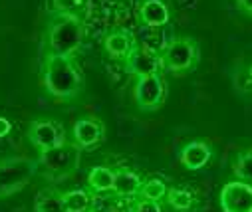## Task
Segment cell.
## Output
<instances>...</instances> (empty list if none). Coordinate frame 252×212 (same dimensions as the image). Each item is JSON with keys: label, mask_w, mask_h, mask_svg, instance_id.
<instances>
[{"label": "cell", "mask_w": 252, "mask_h": 212, "mask_svg": "<svg viewBox=\"0 0 252 212\" xmlns=\"http://www.w3.org/2000/svg\"><path fill=\"white\" fill-rule=\"evenodd\" d=\"M236 4V10L246 16V18H252V0H234Z\"/></svg>", "instance_id": "obj_22"}, {"label": "cell", "mask_w": 252, "mask_h": 212, "mask_svg": "<svg viewBox=\"0 0 252 212\" xmlns=\"http://www.w3.org/2000/svg\"><path fill=\"white\" fill-rule=\"evenodd\" d=\"M167 182L163 179H157V177H151V179H145L143 184H141V190H139V198H147V200H155V202H163L165 196H167Z\"/></svg>", "instance_id": "obj_20"}, {"label": "cell", "mask_w": 252, "mask_h": 212, "mask_svg": "<svg viewBox=\"0 0 252 212\" xmlns=\"http://www.w3.org/2000/svg\"><path fill=\"white\" fill-rule=\"evenodd\" d=\"M125 67L127 72L133 76H141V74H151V72H159V56L153 58L151 54L143 52L139 46L135 48V52L131 54V58L125 61Z\"/></svg>", "instance_id": "obj_14"}, {"label": "cell", "mask_w": 252, "mask_h": 212, "mask_svg": "<svg viewBox=\"0 0 252 212\" xmlns=\"http://www.w3.org/2000/svg\"><path fill=\"white\" fill-rule=\"evenodd\" d=\"M201 61V46L195 38L179 36L171 40L159 54V65L171 76H187L197 69Z\"/></svg>", "instance_id": "obj_3"}, {"label": "cell", "mask_w": 252, "mask_h": 212, "mask_svg": "<svg viewBox=\"0 0 252 212\" xmlns=\"http://www.w3.org/2000/svg\"><path fill=\"white\" fill-rule=\"evenodd\" d=\"M222 212H252V184L244 181H228L219 192Z\"/></svg>", "instance_id": "obj_8"}, {"label": "cell", "mask_w": 252, "mask_h": 212, "mask_svg": "<svg viewBox=\"0 0 252 212\" xmlns=\"http://www.w3.org/2000/svg\"><path fill=\"white\" fill-rule=\"evenodd\" d=\"M80 159H82V149L74 145L72 141H68L62 147L42 151L38 155V169H42L48 179L62 181L66 177H72L78 171Z\"/></svg>", "instance_id": "obj_4"}, {"label": "cell", "mask_w": 252, "mask_h": 212, "mask_svg": "<svg viewBox=\"0 0 252 212\" xmlns=\"http://www.w3.org/2000/svg\"><path fill=\"white\" fill-rule=\"evenodd\" d=\"M141 184H143V179H141L139 173H135L131 169H125V167H119V169H115L113 190L111 192L117 198H123V200H135L139 196Z\"/></svg>", "instance_id": "obj_12"}, {"label": "cell", "mask_w": 252, "mask_h": 212, "mask_svg": "<svg viewBox=\"0 0 252 212\" xmlns=\"http://www.w3.org/2000/svg\"><path fill=\"white\" fill-rule=\"evenodd\" d=\"M165 202L177 212H191L195 206V194L187 186H171L167 190Z\"/></svg>", "instance_id": "obj_18"}, {"label": "cell", "mask_w": 252, "mask_h": 212, "mask_svg": "<svg viewBox=\"0 0 252 212\" xmlns=\"http://www.w3.org/2000/svg\"><path fill=\"white\" fill-rule=\"evenodd\" d=\"M113 177H115L113 169H109L105 165H97L88 173V188L95 194L111 192L113 190Z\"/></svg>", "instance_id": "obj_16"}, {"label": "cell", "mask_w": 252, "mask_h": 212, "mask_svg": "<svg viewBox=\"0 0 252 212\" xmlns=\"http://www.w3.org/2000/svg\"><path fill=\"white\" fill-rule=\"evenodd\" d=\"M28 141L42 153L68 143L66 129L56 119H34L28 127Z\"/></svg>", "instance_id": "obj_7"}, {"label": "cell", "mask_w": 252, "mask_h": 212, "mask_svg": "<svg viewBox=\"0 0 252 212\" xmlns=\"http://www.w3.org/2000/svg\"><path fill=\"white\" fill-rule=\"evenodd\" d=\"M133 101H135L137 109L145 111V113L157 111L165 105V101H167V82L161 76V72L135 76Z\"/></svg>", "instance_id": "obj_6"}, {"label": "cell", "mask_w": 252, "mask_h": 212, "mask_svg": "<svg viewBox=\"0 0 252 212\" xmlns=\"http://www.w3.org/2000/svg\"><path fill=\"white\" fill-rule=\"evenodd\" d=\"M10 131H12V123H10V119H6V117L0 115V139L8 137Z\"/></svg>", "instance_id": "obj_23"}, {"label": "cell", "mask_w": 252, "mask_h": 212, "mask_svg": "<svg viewBox=\"0 0 252 212\" xmlns=\"http://www.w3.org/2000/svg\"><path fill=\"white\" fill-rule=\"evenodd\" d=\"M66 212H92L94 208V192L90 188H74L62 192Z\"/></svg>", "instance_id": "obj_15"}, {"label": "cell", "mask_w": 252, "mask_h": 212, "mask_svg": "<svg viewBox=\"0 0 252 212\" xmlns=\"http://www.w3.org/2000/svg\"><path fill=\"white\" fill-rule=\"evenodd\" d=\"M232 175L238 181L252 184V147L236 153V157L232 161Z\"/></svg>", "instance_id": "obj_19"}, {"label": "cell", "mask_w": 252, "mask_h": 212, "mask_svg": "<svg viewBox=\"0 0 252 212\" xmlns=\"http://www.w3.org/2000/svg\"><path fill=\"white\" fill-rule=\"evenodd\" d=\"M135 48H137V42H135L133 34L129 30H125V28L111 30L103 38V52L113 61L125 63V61L131 58V54L135 52Z\"/></svg>", "instance_id": "obj_10"}, {"label": "cell", "mask_w": 252, "mask_h": 212, "mask_svg": "<svg viewBox=\"0 0 252 212\" xmlns=\"http://www.w3.org/2000/svg\"><path fill=\"white\" fill-rule=\"evenodd\" d=\"M105 139V125L97 117H80L72 127V143L82 151L97 147Z\"/></svg>", "instance_id": "obj_9"}, {"label": "cell", "mask_w": 252, "mask_h": 212, "mask_svg": "<svg viewBox=\"0 0 252 212\" xmlns=\"http://www.w3.org/2000/svg\"><path fill=\"white\" fill-rule=\"evenodd\" d=\"M131 212H163L161 208V202H155V200H147V198H135L133 200V208Z\"/></svg>", "instance_id": "obj_21"}, {"label": "cell", "mask_w": 252, "mask_h": 212, "mask_svg": "<svg viewBox=\"0 0 252 212\" xmlns=\"http://www.w3.org/2000/svg\"><path fill=\"white\" fill-rule=\"evenodd\" d=\"M38 161L26 157H8L0 161V200L20 192L36 175Z\"/></svg>", "instance_id": "obj_5"}, {"label": "cell", "mask_w": 252, "mask_h": 212, "mask_svg": "<svg viewBox=\"0 0 252 212\" xmlns=\"http://www.w3.org/2000/svg\"><path fill=\"white\" fill-rule=\"evenodd\" d=\"M84 22L74 12H58L46 32V54L62 56V58H74L84 42Z\"/></svg>", "instance_id": "obj_2"}, {"label": "cell", "mask_w": 252, "mask_h": 212, "mask_svg": "<svg viewBox=\"0 0 252 212\" xmlns=\"http://www.w3.org/2000/svg\"><path fill=\"white\" fill-rule=\"evenodd\" d=\"M34 212H66L62 192L58 188H42L34 200Z\"/></svg>", "instance_id": "obj_17"}, {"label": "cell", "mask_w": 252, "mask_h": 212, "mask_svg": "<svg viewBox=\"0 0 252 212\" xmlns=\"http://www.w3.org/2000/svg\"><path fill=\"white\" fill-rule=\"evenodd\" d=\"M211 159H213V149L205 141H191L179 153V161L187 171H201L211 163Z\"/></svg>", "instance_id": "obj_11"}, {"label": "cell", "mask_w": 252, "mask_h": 212, "mask_svg": "<svg viewBox=\"0 0 252 212\" xmlns=\"http://www.w3.org/2000/svg\"><path fill=\"white\" fill-rule=\"evenodd\" d=\"M139 20L149 28H163L171 20V10L163 0H143L139 6Z\"/></svg>", "instance_id": "obj_13"}, {"label": "cell", "mask_w": 252, "mask_h": 212, "mask_svg": "<svg viewBox=\"0 0 252 212\" xmlns=\"http://www.w3.org/2000/svg\"><path fill=\"white\" fill-rule=\"evenodd\" d=\"M42 84L48 95L58 101L76 99L84 90V74L74 58L44 56L42 61Z\"/></svg>", "instance_id": "obj_1"}, {"label": "cell", "mask_w": 252, "mask_h": 212, "mask_svg": "<svg viewBox=\"0 0 252 212\" xmlns=\"http://www.w3.org/2000/svg\"><path fill=\"white\" fill-rule=\"evenodd\" d=\"M244 84H246V88L252 91V61H250V65L246 67V72H244Z\"/></svg>", "instance_id": "obj_24"}]
</instances>
